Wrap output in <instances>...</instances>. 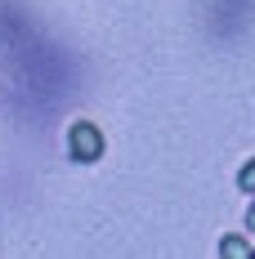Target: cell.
I'll return each instance as SVG.
<instances>
[{"mask_svg":"<svg viewBox=\"0 0 255 259\" xmlns=\"http://www.w3.org/2000/svg\"><path fill=\"white\" fill-rule=\"evenodd\" d=\"M251 228H255V210H251Z\"/></svg>","mask_w":255,"mask_h":259,"instance_id":"4","label":"cell"},{"mask_svg":"<svg viewBox=\"0 0 255 259\" xmlns=\"http://www.w3.org/2000/svg\"><path fill=\"white\" fill-rule=\"evenodd\" d=\"M72 143H77V156H94V152H99V134H94L90 125L72 130Z\"/></svg>","mask_w":255,"mask_h":259,"instance_id":"1","label":"cell"},{"mask_svg":"<svg viewBox=\"0 0 255 259\" xmlns=\"http://www.w3.org/2000/svg\"><path fill=\"white\" fill-rule=\"evenodd\" d=\"M251 259H255V255H251Z\"/></svg>","mask_w":255,"mask_h":259,"instance_id":"5","label":"cell"},{"mask_svg":"<svg viewBox=\"0 0 255 259\" xmlns=\"http://www.w3.org/2000/svg\"><path fill=\"white\" fill-rule=\"evenodd\" d=\"M224 259H242V241L237 237H224Z\"/></svg>","mask_w":255,"mask_h":259,"instance_id":"2","label":"cell"},{"mask_svg":"<svg viewBox=\"0 0 255 259\" xmlns=\"http://www.w3.org/2000/svg\"><path fill=\"white\" fill-rule=\"evenodd\" d=\"M242 183H246V188L255 183V165H251V170H242Z\"/></svg>","mask_w":255,"mask_h":259,"instance_id":"3","label":"cell"}]
</instances>
